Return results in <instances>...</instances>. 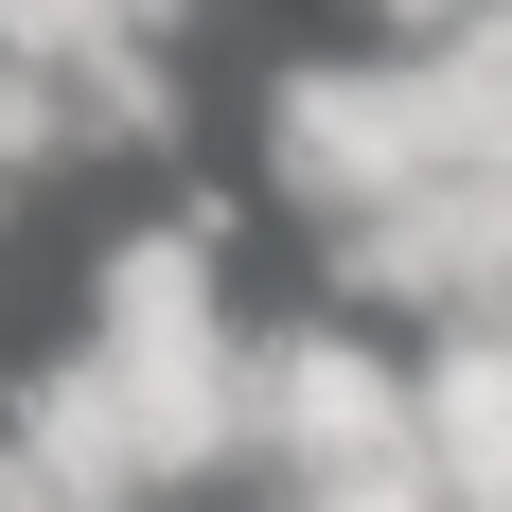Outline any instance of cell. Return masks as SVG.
I'll list each match as a JSON object with an SVG mask.
<instances>
[{
    "label": "cell",
    "instance_id": "obj_1",
    "mask_svg": "<svg viewBox=\"0 0 512 512\" xmlns=\"http://www.w3.org/2000/svg\"><path fill=\"white\" fill-rule=\"evenodd\" d=\"M336 283H354V301H495L512 283V159H460V177H424L407 212L336 230Z\"/></svg>",
    "mask_w": 512,
    "mask_h": 512
},
{
    "label": "cell",
    "instance_id": "obj_2",
    "mask_svg": "<svg viewBox=\"0 0 512 512\" xmlns=\"http://www.w3.org/2000/svg\"><path fill=\"white\" fill-rule=\"evenodd\" d=\"M18 460H36L71 512H142L159 495V442H142V407H124L106 354H53L36 389H18Z\"/></svg>",
    "mask_w": 512,
    "mask_h": 512
},
{
    "label": "cell",
    "instance_id": "obj_3",
    "mask_svg": "<svg viewBox=\"0 0 512 512\" xmlns=\"http://www.w3.org/2000/svg\"><path fill=\"white\" fill-rule=\"evenodd\" d=\"M89 354L106 371H177V354H230V301H212L195 230H124L89 283Z\"/></svg>",
    "mask_w": 512,
    "mask_h": 512
},
{
    "label": "cell",
    "instance_id": "obj_4",
    "mask_svg": "<svg viewBox=\"0 0 512 512\" xmlns=\"http://www.w3.org/2000/svg\"><path fill=\"white\" fill-rule=\"evenodd\" d=\"M424 477H442V512H512V318L442 336V371H424Z\"/></svg>",
    "mask_w": 512,
    "mask_h": 512
},
{
    "label": "cell",
    "instance_id": "obj_5",
    "mask_svg": "<svg viewBox=\"0 0 512 512\" xmlns=\"http://www.w3.org/2000/svg\"><path fill=\"white\" fill-rule=\"evenodd\" d=\"M0 512H71V495H53V477L18 460V442H0Z\"/></svg>",
    "mask_w": 512,
    "mask_h": 512
}]
</instances>
